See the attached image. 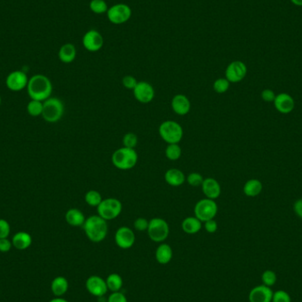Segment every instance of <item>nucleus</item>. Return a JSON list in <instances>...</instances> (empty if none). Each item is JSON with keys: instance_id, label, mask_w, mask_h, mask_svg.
I'll return each instance as SVG.
<instances>
[{"instance_id": "f257e3e1", "label": "nucleus", "mask_w": 302, "mask_h": 302, "mask_svg": "<svg viewBox=\"0 0 302 302\" xmlns=\"http://www.w3.org/2000/svg\"><path fill=\"white\" fill-rule=\"evenodd\" d=\"M27 90L30 99L43 102L51 98L52 83L51 80L45 75H33L31 78L28 80Z\"/></svg>"}, {"instance_id": "f03ea898", "label": "nucleus", "mask_w": 302, "mask_h": 302, "mask_svg": "<svg viewBox=\"0 0 302 302\" xmlns=\"http://www.w3.org/2000/svg\"><path fill=\"white\" fill-rule=\"evenodd\" d=\"M83 228L87 238L94 243L104 240L109 231L107 221L99 215H93L86 218Z\"/></svg>"}, {"instance_id": "7ed1b4c3", "label": "nucleus", "mask_w": 302, "mask_h": 302, "mask_svg": "<svg viewBox=\"0 0 302 302\" xmlns=\"http://www.w3.org/2000/svg\"><path fill=\"white\" fill-rule=\"evenodd\" d=\"M112 165L122 171L134 168L138 163V154L135 149L122 147L116 149L111 156Z\"/></svg>"}, {"instance_id": "20e7f679", "label": "nucleus", "mask_w": 302, "mask_h": 302, "mask_svg": "<svg viewBox=\"0 0 302 302\" xmlns=\"http://www.w3.org/2000/svg\"><path fill=\"white\" fill-rule=\"evenodd\" d=\"M158 133L163 141H165L168 144L180 143L184 135L182 126L174 120H165L162 122L158 128Z\"/></svg>"}, {"instance_id": "39448f33", "label": "nucleus", "mask_w": 302, "mask_h": 302, "mask_svg": "<svg viewBox=\"0 0 302 302\" xmlns=\"http://www.w3.org/2000/svg\"><path fill=\"white\" fill-rule=\"evenodd\" d=\"M42 117L48 123H56L60 120L64 115V103L57 98H50L43 101Z\"/></svg>"}, {"instance_id": "423d86ee", "label": "nucleus", "mask_w": 302, "mask_h": 302, "mask_svg": "<svg viewBox=\"0 0 302 302\" xmlns=\"http://www.w3.org/2000/svg\"><path fill=\"white\" fill-rule=\"evenodd\" d=\"M149 239L156 243H163L170 234L168 223L161 217H154L149 220L147 230Z\"/></svg>"}, {"instance_id": "0eeeda50", "label": "nucleus", "mask_w": 302, "mask_h": 302, "mask_svg": "<svg viewBox=\"0 0 302 302\" xmlns=\"http://www.w3.org/2000/svg\"><path fill=\"white\" fill-rule=\"evenodd\" d=\"M98 215L107 222L117 218L121 214L123 205L117 198L102 199V202L98 207Z\"/></svg>"}, {"instance_id": "6e6552de", "label": "nucleus", "mask_w": 302, "mask_h": 302, "mask_svg": "<svg viewBox=\"0 0 302 302\" xmlns=\"http://www.w3.org/2000/svg\"><path fill=\"white\" fill-rule=\"evenodd\" d=\"M194 211L197 218L204 223L208 220L214 219L216 217L218 211V207L215 200L204 198L197 201Z\"/></svg>"}, {"instance_id": "1a4fd4ad", "label": "nucleus", "mask_w": 302, "mask_h": 302, "mask_svg": "<svg viewBox=\"0 0 302 302\" xmlns=\"http://www.w3.org/2000/svg\"><path fill=\"white\" fill-rule=\"evenodd\" d=\"M108 20L115 25H120L127 22L132 16V10L126 4H116L111 5L106 12Z\"/></svg>"}, {"instance_id": "9d476101", "label": "nucleus", "mask_w": 302, "mask_h": 302, "mask_svg": "<svg viewBox=\"0 0 302 302\" xmlns=\"http://www.w3.org/2000/svg\"><path fill=\"white\" fill-rule=\"evenodd\" d=\"M247 73V67L246 64L235 60L228 65L225 69V78L230 83H240L246 77Z\"/></svg>"}, {"instance_id": "9b49d317", "label": "nucleus", "mask_w": 302, "mask_h": 302, "mask_svg": "<svg viewBox=\"0 0 302 302\" xmlns=\"http://www.w3.org/2000/svg\"><path fill=\"white\" fill-rule=\"evenodd\" d=\"M115 243L121 249H129L135 243V234L131 228L121 226L115 233Z\"/></svg>"}, {"instance_id": "f8f14e48", "label": "nucleus", "mask_w": 302, "mask_h": 302, "mask_svg": "<svg viewBox=\"0 0 302 302\" xmlns=\"http://www.w3.org/2000/svg\"><path fill=\"white\" fill-rule=\"evenodd\" d=\"M28 76L23 71H13L10 73L5 80L6 87L10 91H20L28 86Z\"/></svg>"}, {"instance_id": "ddd939ff", "label": "nucleus", "mask_w": 302, "mask_h": 302, "mask_svg": "<svg viewBox=\"0 0 302 302\" xmlns=\"http://www.w3.org/2000/svg\"><path fill=\"white\" fill-rule=\"evenodd\" d=\"M134 99L138 102L147 104L153 101L155 98V90L150 83L147 82H138L137 85L133 91Z\"/></svg>"}, {"instance_id": "4468645a", "label": "nucleus", "mask_w": 302, "mask_h": 302, "mask_svg": "<svg viewBox=\"0 0 302 302\" xmlns=\"http://www.w3.org/2000/svg\"><path fill=\"white\" fill-rule=\"evenodd\" d=\"M83 44L87 51L97 52L103 46V37L98 30L91 29L83 35Z\"/></svg>"}, {"instance_id": "2eb2a0df", "label": "nucleus", "mask_w": 302, "mask_h": 302, "mask_svg": "<svg viewBox=\"0 0 302 302\" xmlns=\"http://www.w3.org/2000/svg\"><path fill=\"white\" fill-rule=\"evenodd\" d=\"M86 289L95 297H102L109 291L105 280L98 275H92L87 279Z\"/></svg>"}, {"instance_id": "dca6fc26", "label": "nucleus", "mask_w": 302, "mask_h": 302, "mask_svg": "<svg viewBox=\"0 0 302 302\" xmlns=\"http://www.w3.org/2000/svg\"><path fill=\"white\" fill-rule=\"evenodd\" d=\"M273 291L264 285L254 287L248 295L249 302H271Z\"/></svg>"}, {"instance_id": "f3484780", "label": "nucleus", "mask_w": 302, "mask_h": 302, "mask_svg": "<svg viewBox=\"0 0 302 302\" xmlns=\"http://www.w3.org/2000/svg\"><path fill=\"white\" fill-rule=\"evenodd\" d=\"M273 102L276 110L279 111L280 113H290L295 109V100L287 93H280L277 95Z\"/></svg>"}, {"instance_id": "a211bd4d", "label": "nucleus", "mask_w": 302, "mask_h": 302, "mask_svg": "<svg viewBox=\"0 0 302 302\" xmlns=\"http://www.w3.org/2000/svg\"><path fill=\"white\" fill-rule=\"evenodd\" d=\"M201 187L202 189L205 198L211 199V200L217 199L222 192L219 182L213 178L204 179L203 182Z\"/></svg>"}, {"instance_id": "6ab92c4d", "label": "nucleus", "mask_w": 302, "mask_h": 302, "mask_svg": "<svg viewBox=\"0 0 302 302\" xmlns=\"http://www.w3.org/2000/svg\"><path fill=\"white\" fill-rule=\"evenodd\" d=\"M172 109L175 113L180 116H185L189 114L191 109V102L185 95H175L172 99Z\"/></svg>"}, {"instance_id": "aec40b11", "label": "nucleus", "mask_w": 302, "mask_h": 302, "mask_svg": "<svg viewBox=\"0 0 302 302\" xmlns=\"http://www.w3.org/2000/svg\"><path fill=\"white\" fill-rule=\"evenodd\" d=\"M186 179L187 178L185 176L184 173L179 169H169L165 174L166 183L173 188H178L182 186L184 184Z\"/></svg>"}, {"instance_id": "412c9836", "label": "nucleus", "mask_w": 302, "mask_h": 302, "mask_svg": "<svg viewBox=\"0 0 302 302\" xmlns=\"http://www.w3.org/2000/svg\"><path fill=\"white\" fill-rule=\"evenodd\" d=\"M155 256L157 263H160L162 265L168 264L173 259V248L169 244L161 243L156 249Z\"/></svg>"}, {"instance_id": "4be33fe9", "label": "nucleus", "mask_w": 302, "mask_h": 302, "mask_svg": "<svg viewBox=\"0 0 302 302\" xmlns=\"http://www.w3.org/2000/svg\"><path fill=\"white\" fill-rule=\"evenodd\" d=\"M65 217L67 224L74 227L83 226L86 221V217L84 216L83 212L76 208L68 209Z\"/></svg>"}, {"instance_id": "5701e85b", "label": "nucleus", "mask_w": 302, "mask_h": 302, "mask_svg": "<svg viewBox=\"0 0 302 302\" xmlns=\"http://www.w3.org/2000/svg\"><path fill=\"white\" fill-rule=\"evenodd\" d=\"M181 228L188 234H197L202 228V222L196 216H188L182 221Z\"/></svg>"}, {"instance_id": "b1692460", "label": "nucleus", "mask_w": 302, "mask_h": 302, "mask_svg": "<svg viewBox=\"0 0 302 302\" xmlns=\"http://www.w3.org/2000/svg\"><path fill=\"white\" fill-rule=\"evenodd\" d=\"M12 246L18 250L28 249L31 246L32 237L28 232H16L12 239Z\"/></svg>"}, {"instance_id": "393cba45", "label": "nucleus", "mask_w": 302, "mask_h": 302, "mask_svg": "<svg viewBox=\"0 0 302 302\" xmlns=\"http://www.w3.org/2000/svg\"><path fill=\"white\" fill-rule=\"evenodd\" d=\"M76 48L73 43H65L59 49V60L65 64L72 63L76 58Z\"/></svg>"}, {"instance_id": "a878e982", "label": "nucleus", "mask_w": 302, "mask_h": 302, "mask_svg": "<svg viewBox=\"0 0 302 302\" xmlns=\"http://www.w3.org/2000/svg\"><path fill=\"white\" fill-rule=\"evenodd\" d=\"M68 287H69V284H68L67 279L61 276L57 277L51 282V292L56 297L63 296L68 291Z\"/></svg>"}, {"instance_id": "bb28decb", "label": "nucleus", "mask_w": 302, "mask_h": 302, "mask_svg": "<svg viewBox=\"0 0 302 302\" xmlns=\"http://www.w3.org/2000/svg\"><path fill=\"white\" fill-rule=\"evenodd\" d=\"M263 190V184L259 180L252 179L247 181L243 187V192L247 197H255L259 196Z\"/></svg>"}, {"instance_id": "cd10ccee", "label": "nucleus", "mask_w": 302, "mask_h": 302, "mask_svg": "<svg viewBox=\"0 0 302 302\" xmlns=\"http://www.w3.org/2000/svg\"><path fill=\"white\" fill-rule=\"evenodd\" d=\"M106 285L108 290L110 292H119L123 287V279L120 275L117 273H111L105 279Z\"/></svg>"}, {"instance_id": "c85d7f7f", "label": "nucleus", "mask_w": 302, "mask_h": 302, "mask_svg": "<svg viewBox=\"0 0 302 302\" xmlns=\"http://www.w3.org/2000/svg\"><path fill=\"white\" fill-rule=\"evenodd\" d=\"M84 200H85V202L88 205H90L91 207L98 208L99 204L102 202V195L97 190H90L85 194Z\"/></svg>"}, {"instance_id": "c756f323", "label": "nucleus", "mask_w": 302, "mask_h": 302, "mask_svg": "<svg viewBox=\"0 0 302 302\" xmlns=\"http://www.w3.org/2000/svg\"><path fill=\"white\" fill-rule=\"evenodd\" d=\"M182 154V149L179 143L175 144H168L165 149V156L171 161H177L179 160Z\"/></svg>"}, {"instance_id": "7c9ffc66", "label": "nucleus", "mask_w": 302, "mask_h": 302, "mask_svg": "<svg viewBox=\"0 0 302 302\" xmlns=\"http://www.w3.org/2000/svg\"><path fill=\"white\" fill-rule=\"evenodd\" d=\"M43 102L31 99L27 105V111L32 117H38L43 113Z\"/></svg>"}, {"instance_id": "2f4dec72", "label": "nucleus", "mask_w": 302, "mask_h": 302, "mask_svg": "<svg viewBox=\"0 0 302 302\" xmlns=\"http://www.w3.org/2000/svg\"><path fill=\"white\" fill-rule=\"evenodd\" d=\"M91 11L96 14H102L108 11V5L104 0H91L90 3Z\"/></svg>"}, {"instance_id": "473e14b6", "label": "nucleus", "mask_w": 302, "mask_h": 302, "mask_svg": "<svg viewBox=\"0 0 302 302\" xmlns=\"http://www.w3.org/2000/svg\"><path fill=\"white\" fill-rule=\"evenodd\" d=\"M230 84L226 78H218L216 79L215 83L213 84V89L216 91L217 94H224L225 92H227Z\"/></svg>"}, {"instance_id": "72a5a7b5", "label": "nucleus", "mask_w": 302, "mask_h": 302, "mask_svg": "<svg viewBox=\"0 0 302 302\" xmlns=\"http://www.w3.org/2000/svg\"><path fill=\"white\" fill-rule=\"evenodd\" d=\"M262 281H263V285L266 287H273L277 282V275L274 271H271V270L265 271L262 275Z\"/></svg>"}, {"instance_id": "f704fd0d", "label": "nucleus", "mask_w": 302, "mask_h": 302, "mask_svg": "<svg viewBox=\"0 0 302 302\" xmlns=\"http://www.w3.org/2000/svg\"><path fill=\"white\" fill-rule=\"evenodd\" d=\"M123 147L135 149L138 144V136L134 133H127L123 137Z\"/></svg>"}, {"instance_id": "c9c22d12", "label": "nucleus", "mask_w": 302, "mask_h": 302, "mask_svg": "<svg viewBox=\"0 0 302 302\" xmlns=\"http://www.w3.org/2000/svg\"><path fill=\"white\" fill-rule=\"evenodd\" d=\"M186 181H188L189 185L194 188H198L201 187L202 182L204 181V178L202 175H201L200 173H191L189 174V176L187 177Z\"/></svg>"}, {"instance_id": "e433bc0d", "label": "nucleus", "mask_w": 302, "mask_h": 302, "mask_svg": "<svg viewBox=\"0 0 302 302\" xmlns=\"http://www.w3.org/2000/svg\"><path fill=\"white\" fill-rule=\"evenodd\" d=\"M291 296L286 291L279 290L273 293L271 302H291Z\"/></svg>"}, {"instance_id": "4c0bfd02", "label": "nucleus", "mask_w": 302, "mask_h": 302, "mask_svg": "<svg viewBox=\"0 0 302 302\" xmlns=\"http://www.w3.org/2000/svg\"><path fill=\"white\" fill-rule=\"evenodd\" d=\"M149 220L144 217H138L134 220V227L138 232H145L149 227Z\"/></svg>"}, {"instance_id": "58836bf2", "label": "nucleus", "mask_w": 302, "mask_h": 302, "mask_svg": "<svg viewBox=\"0 0 302 302\" xmlns=\"http://www.w3.org/2000/svg\"><path fill=\"white\" fill-rule=\"evenodd\" d=\"M11 232V226L7 221L0 218V239H5Z\"/></svg>"}, {"instance_id": "ea45409f", "label": "nucleus", "mask_w": 302, "mask_h": 302, "mask_svg": "<svg viewBox=\"0 0 302 302\" xmlns=\"http://www.w3.org/2000/svg\"><path fill=\"white\" fill-rule=\"evenodd\" d=\"M137 80L132 75H126L122 79V84L126 88V90L134 91V88L137 85Z\"/></svg>"}, {"instance_id": "a19ab883", "label": "nucleus", "mask_w": 302, "mask_h": 302, "mask_svg": "<svg viewBox=\"0 0 302 302\" xmlns=\"http://www.w3.org/2000/svg\"><path fill=\"white\" fill-rule=\"evenodd\" d=\"M107 302H128L126 295L122 294L121 292H114L109 296Z\"/></svg>"}, {"instance_id": "79ce46f5", "label": "nucleus", "mask_w": 302, "mask_h": 302, "mask_svg": "<svg viewBox=\"0 0 302 302\" xmlns=\"http://www.w3.org/2000/svg\"><path fill=\"white\" fill-rule=\"evenodd\" d=\"M203 227L205 229V231L208 232V233H215L217 231L218 225H217L216 220L211 219L204 222Z\"/></svg>"}, {"instance_id": "37998d69", "label": "nucleus", "mask_w": 302, "mask_h": 302, "mask_svg": "<svg viewBox=\"0 0 302 302\" xmlns=\"http://www.w3.org/2000/svg\"><path fill=\"white\" fill-rule=\"evenodd\" d=\"M261 96H262V99H263V101L270 102H274L275 98H276L277 95L275 94L274 91H272V90L266 89V90L263 91Z\"/></svg>"}, {"instance_id": "c03bdc74", "label": "nucleus", "mask_w": 302, "mask_h": 302, "mask_svg": "<svg viewBox=\"0 0 302 302\" xmlns=\"http://www.w3.org/2000/svg\"><path fill=\"white\" fill-rule=\"evenodd\" d=\"M12 246V241L9 240L7 238L5 239H0V252L2 253H6L11 250Z\"/></svg>"}, {"instance_id": "a18cd8bd", "label": "nucleus", "mask_w": 302, "mask_h": 302, "mask_svg": "<svg viewBox=\"0 0 302 302\" xmlns=\"http://www.w3.org/2000/svg\"><path fill=\"white\" fill-rule=\"evenodd\" d=\"M294 209L297 216H300L302 219V199H299L295 201Z\"/></svg>"}, {"instance_id": "49530a36", "label": "nucleus", "mask_w": 302, "mask_h": 302, "mask_svg": "<svg viewBox=\"0 0 302 302\" xmlns=\"http://www.w3.org/2000/svg\"><path fill=\"white\" fill-rule=\"evenodd\" d=\"M49 302H68L67 300H65V299L61 298V297H56V298L52 299L51 301H50Z\"/></svg>"}, {"instance_id": "de8ad7c7", "label": "nucleus", "mask_w": 302, "mask_h": 302, "mask_svg": "<svg viewBox=\"0 0 302 302\" xmlns=\"http://www.w3.org/2000/svg\"><path fill=\"white\" fill-rule=\"evenodd\" d=\"M291 2L296 6H302V0H291Z\"/></svg>"}, {"instance_id": "09e8293b", "label": "nucleus", "mask_w": 302, "mask_h": 302, "mask_svg": "<svg viewBox=\"0 0 302 302\" xmlns=\"http://www.w3.org/2000/svg\"><path fill=\"white\" fill-rule=\"evenodd\" d=\"M0 104H1V97H0Z\"/></svg>"}]
</instances>
